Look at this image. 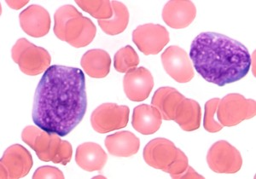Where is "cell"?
I'll return each mask as SVG.
<instances>
[{
	"mask_svg": "<svg viewBox=\"0 0 256 179\" xmlns=\"http://www.w3.org/2000/svg\"><path fill=\"white\" fill-rule=\"evenodd\" d=\"M256 101L245 98L238 93H230L220 99L217 108V118L222 126H234L256 116Z\"/></svg>",
	"mask_w": 256,
	"mask_h": 179,
	"instance_id": "obj_8",
	"label": "cell"
},
{
	"mask_svg": "<svg viewBox=\"0 0 256 179\" xmlns=\"http://www.w3.org/2000/svg\"><path fill=\"white\" fill-rule=\"evenodd\" d=\"M12 58L20 71L28 76H36L46 72L52 62L46 50L36 46L24 38L18 40L12 47Z\"/></svg>",
	"mask_w": 256,
	"mask_h": 179,
	"instance_id": "obj_7",
	"label": "cell"
},
{
	"mask_svg": "<svg viewBox=\"0 0 256 179\" xmlns=\"http://www.w3.org/2000/svg\"><path fill=\"white\" fill-rule=\"evenodd\" d=\"M190 58L196 72L205 80L218 86L244 78L252 65L246 46L218 32L198 35L192 41Z\"/></svg>",
	"mask_w": 256,
	"mask_h": 179,
	"instance_id": "obj_2",
	"label": "cell"
},
{
	"mask_svg": "<svg viewBox=\"0 0 256 179\" xmlns=\"http://www.w3.org/2000/svg\"><path fill=\"white\" fill-rule=\"evenodd\" d=\"M113 16L108 20H99L98 25L102 31L111 36L120 34L125 31L129 24V12L126 6L118 1L111 2Z\"/></svg>",
	"mask_w": 256,
	"mask_h": 179,
	"instance_id": "obj_21",
	"label": "cell"
},
{
	"mask_svg": "<svg viewBox=\"0 0 256 179\" xmlns=\"http://www.w3.org/2000/svg\"><path fill=\"white\" fill-rule=\"evenodd\" d=\"M107 160V154L100 145L95 142H84L78 146L76 150L77 165L89 172L102 170Z\"/></svg>",
	"mask_w": 256,
	"mask_h": 179,
	"instance_id": "obj_17",
	"label": "cell"
},
{
	"mask_svg": "<svg viewBox=\"0 0 256 179\" xmlns=\"http://www.w3.org/2000/svg\"><path fill=\"white\" fill-rule=\"evenodd\" d=\"M86 108L83 71L62 65L50 66L35 90L34 123L46 132L67 136L82 122Z\"/></svg>",
	"mask_w": 256,
	"mask_h": 179,
	"instance_id": "obj_1",
	"label": "cell"
},
{
	"mask_svg": "<svg viewBox=\"0 0 256 179\" xmlns=\"http://www.w3.org/2000/svg\"><path fill=\"white\" fill-rule=\"evenodd\" d=\"M130 110L125 105L104 104L96 108L90 116V124L96 132L105 134L126 128Z\"/></svg>",
	"mask_w": 256,
	"mask_h": 179,
	"instance_id": "obj_9",
	"label": "cell"
},
{
	"mask_svg": "<svg viewBox=\"0 0 256 179\" xmlns=\"http://www.w3.org/2000/svg\"><path fill=\"white\" fill-rule=\"evenodd\" d=\"M177 178H204V176L198 174L192 166H188L186 170L178 176Z\"/></svg>",
	"mask_w": 256,
	"mask_h": 179,
	"instance_id": "obj_26",
	"label": "cell"
},
{
	"mask_svg": "<svg viewBox=\"0 0 256 179\" xmlns=\"http://www.w3.org/2000/svg\"><path fill=\"white\" fill-rule=\"evenodd\" d=\"M220 98H212L205 104V113H204V126L205 130L208 132L216 133L222 130V124L217 122V117H216L217 108Z\"/></svg>",
	"mask_w": 256,
	"mask_h": 179,
	"instance_id": "obj_24",
	"label": "cell"
},
{
	"mask_svg": "<svg viewBox=\"0 0 256 179\" xmlns=\"http://www.w3.org/2000/svg\"><path fill=\"white\" fill-rule=\"evenodd\" d=\"M196 16V8L192 1H169L162 10L163 20L172 28H186L195 20Z\"/></svg>",
	"mask_w": 256,
	"mask_h": 179,
	"instance_id": "obj_16",
	"label": "cell"
},
{
	"mask_svg": "<svg viewBox=\"0 0 256 179\" xmlns=\"http://www.w3.org/2000/svg\"><path fill=\"white\" fill-rule=\"evenodd\" d=\"M28 1H6V4L13 10H19L26 6Z\"/></svg>",
	"mask_w": 256,
	"mask_h": 179,
	"instance_id": "obj_27",
	"label": "cell"
},
{
	"mask_svg": "<svg viewBox=\"0 0 256 179\" xmlns=\"http://www.w3.org/2000/svg\"><path fill=\"white\" fill-rule=\"evenodd\" d=\"M160 59L166 74L178 83H188L195 76L189 56L180 46H169L163 52Z\"/></svg>",
	"mask_w": 256,
	"mask_h": 179,
	"instance_id": "obj_13",
	"label": "cell"
},
{
	"mask_svg": "<svg viewBox=\"0 0 256 179\" xmlns=\"http://www.w3.org/2000/svg\"><path fill=\"white\" fill-rule=\"evenodd\" d=\"M152 104L160 111L162 120H174L183 130L193 132L200 128V104L193 99L187 98L172 87H160L156 90Z\"/></svg>",
	"mask_w": 256,
	"mask_h": 179,
	"instance_id": "obj_3",
	"label": "cell"
},
{
	"mask_svg": "<svg viewBox=\"0 0 256 179\" xmlns=\"http://www.w3.org/2000/svg\"><path fill=\"white\" fill-rule=\"evenodd\" d=\"M154 87L152 72L144 66L135 68L126 72L123 88L128 99L134 102L144 101Z\"/></svg>",
	"mask_w": 256,
	"mask_h": 179,
	"instance_id": "obj_14",
	"label": "cell"
},
{
	"mask_svg": "<svg viewBox=\"0 0 256 179\" xmlns=\"http://www.w3.org/2000/svg\"><path fill=\"white\" fill-rule=\"evenodd\" d=\"M32 157L26 148L14 144L8 148L0 160V178H22L30 174Z\"/></svg>",
	"mask_w": 256,
	"mask_h": 179,
	"instance_id": "obj_11",
	"label": "cell"
},
{
	"mask_svg": "<svg viewBox=\"0 0 256 179\" xmlns=\"http://www.w3.org/2000/svg\"><path fill=\"white\" fill-rule=\"evenodd\" d=\"M170 40V35L165 26L160 24L140 25L132 32V41L140 52L146 56L156 55Z\"/></svg>",
	"mask_w": 256,
	"mask_h": 179,
	"instance_id": "obj_12",
	"label": "cell"
},
{
	"mask_svg": "<svg viewBox=\"0 0 256 179\" xmlns=\"http://www.w3.org/2000/svg\"><path fill=\"white\" fill-rule=\"evenodd\" d=\"M22 139L42 162L66 166L71 160L72 146L70 142L62 140L58 134L46 132L40 128L30 126L22 130Z\"/></svg>",
	"mask_w": 256,
	"mask_h": 179,
	"instance_id": "obj_5",
	"label": "cell"
},
{
	"mask_svg": "<svg viewBox=\"0 0 256 179\" xmlns=\"http://www.w3.org/2000/svg\"><path fill=\"white\" fill-rule=\"evenodd\" d=\"M138 64L140 58L131 46L120 49L114 58V66L117 72H128L129 70L135 68Z\"/></svg>",
	"mask_w": 256,
	"mask_h": 179,
	"instance_id": "obj_22",
	"label": "cell"
},
{
	"mask_svg": "<svg viewBox=\"0 0 256 179\" xmlns=\"http://www.w3.org/2000/svg\"><path fill=\"white\" fill-rule=\"evenodd\" d=\"M19 20L24 32L34 38L44 37L50 28L49 12L38 4H32L20 12Z\"/></svg>",
	"mask_w": 256,
	"mask_h": 179,
	"instance_id": "obj_15",
	"label": "cell"
},
{
	"mask_svg": "<svg viewBox=\"0 0 256 179\" xmlns=\"http://www.w3.org/2000/svg\"><path fill=\"white\" fill-rule=\"evenodd\" d=\"M80 65L92 78H105L110 71V56L104 50H90L82 56Z\"/></svg>",
	"mask_w": 256,
	"mask_h": 179,
	"instance_id": "obj_20",
	"label": "cell"
},
{
	"mask_svg": "<svg viewBox=\"0 0 256 179\" xmlns=\"http://www.w3.org/2000/svg\"><path fill=\"white\" fill-rule=\"evenodd\" d=\"M56 38L74 48L88 46L96 34L95 24L71 4L62 6L54 14Z\"/></svg>",
	"mask_w": 256,
	"mask_h": 179,
	"instance_id": "obj_4",
	"label": "cell"
},
{
	"mask_svg": "<svg viewBox=\"0 0 256 179\" xmlns=\"http://www.w3.org/2000/svg\"><path fill=\"white\" fill-rule=\"evenodd\" d=\"M105 147L111 156L116 157H130L138 153L140 140L131 132H119L107 136Z\"/></svg>",
	"mask_w": 256,
	"mask_h": 179,
	"instance_id": "obj_19",
	"label": "cell"
},
{
	"mask_svg": "<svg viewBox=\"0 0 256 179\" xmlns=\"http://www.w3.org/2000/svg\"><path fill=\"white\" fill-rule=\"evenodd\" d=\"M84 12L99 20H108L113 16L110 1H76Z\"/></svg>",
	"mask_w": 256,
	"mask_h": 179,
	"instance_id": "obj_23",
	"label": "cell"
},
{
	"mask_svg": "<svg viewBox=\"0 0 256 179\" xmlns=\"http://www.w3.org/2000/svg\"><path fill=\"white\" fill-rule=\"evenodd\" d=\"M207 162L210 169L216 174H236L242 165L240 152L224 140L216 142L210 148Z\"/></svg>",
	"mask_w": 256,
	"mask_h": 179,
	"instance_id": "obj_10",
	"label": "cell"
},
{
	"mask_svg": "<svg viewBox=\"0 0 256 179\" xmlns=\"http://www.w3.org/2000/svg\"><path fill=\"white\" fill-rule=\"evenodd\" d=\"M32 178H64V175L61 170L54 166H42L35 170Z\"/></svg>",
	"mask_w": 256,
	"mask_h": 179,
	"instance_id": "obj_25",
	"label": "cell"
},
{
	"mask_svg": "<svg viewBox=\"0 0 256 179\" xmlns=\"http://www.w3.org/2000/svg\"><path fill=\"white\" fill-rule=\"evenodd\" d=\"M162 118L160 111L153 105L142 104L135 108L132 124L138 132L152 135L160 129Z\"/></svg>",
	"mask_w": 256,
	"mask_h": 179,
	"instance_id": "obj_18",
	"label": "cell"
},
{
	"mask_svg": "<svg viewBox=\"0 0 256 179\" xmlns=\"http://www.w3.org/2000/svg\"><path fill=\"white\" fill-rule=\"evenodd\" d=\"M144 159L150 166L170 174L172 178H177L189 166L186 154L162 138L148 142L144 150Z\"/></svg>",
	"mask_w": 256,
	"mask_h": 179,
	"instance_id": "obj_6",
	"label": "cell"
}]
</instances>
